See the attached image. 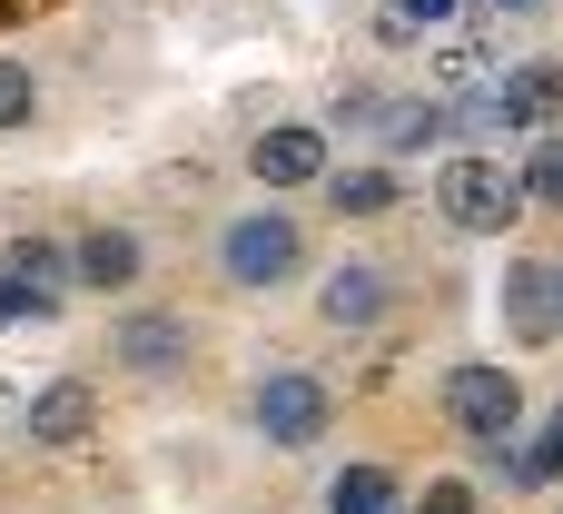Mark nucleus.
I'll return each instance as SVG.
<instances>
[{
	"mask_svg": "<svg viewBox=\"0 0 563 514\" xmlns=\"http://www.w3.org/2000/svg\"><path fill=\"white\" fill-rule=\"evenodd\" d=\"M445 416H455V436L475 446V466L485 475H515V436H525V386H515V367H455L445 376Z\"/></svg>",
	"mask_w": 563,
	"mask_h": 514,
	"instance_id": "obj_1",
	"label": "nucleus"
},
{
	"mask_svg": "<svg viewBox=\"0 0 563 514\" xmlns=\"http://www.w3.org/2000/svg\"><path fill=\"white\" fill-rule=\"evenodd\" d=\"M218 267H228V287L267 297V287H287V277L307 267V228H297L287 208H247V218H228V238H218Z\"/></svg>",
	"mask_w": 563,
	"mask_h": 514,
	"instance_id": "obj_2",
	"label": "nucleus"
},
{
	"mask_svg": "<svg viewBox=\"0 0 563 514\" xmlns=\"http://www.w3.org/2000/svg\"><path fill=\"white\" fill-rule=\"evenodd\" d=\"M435 208H445V228H465V238H505V228L525 218V178H515L505 158H455V168L435 178Z\"/></svg>",
	"mask_w": 563,
	"mask_h": 514,
	"instance_id": "obj_3",
	"label": "nucleus"
},
{
	"mask_svg": "<svg viewBox=\"0 0 563 514\" xmlns=\"http://www.w3.org/2000/svg\"><path fill=\"white\" fill-rule=\"evenodd\" d=\"M465 119H475V129H554L563 119V69H505Z\"/></svg>",
	"mask_w": 563,
	"mask_h": 514,
	"instance_id": "obj_4",
	"label": "nucleus"
},
{
	"mask_svg": "<svg viewBox=\"0 0 563 514\" xmlns=\"http://www.w3.org/2000/svg\"><path fill=\"white\" fill-rule=\"evenodd\" d=\"M257 436H267V446H317V436H327V386L297 376V367H277V376L257 386Z\"/></svg>",
	"mask_w": 563,
	"mask_h": 514,
	"instance_id": "obj_5",
	"label": "nucleus"
},
{
	"mask_svg": "<svg viewBox=\"0 0 563 514\" xmlns=\"http://www.w3.org/2000/svg\"><path fill=\"white\" fill-rule=\"evenodd\" d=\"M247 168H257L267 188H317V178H327V129L277 119V129H257V139H247Z\"/></svg>",
	"mask_w": 563,
	"mask_h": 514,
	"instance_id": "obj_6",
	"label": "nucleus"
},
{
	"mask_svg": "<svg viewBox=\"0 0 563 514\" xmlns=\"http://www.w3.org/2000/svg\"><path fill=\"white\" fill-rule=\"evenodd\" d=\"M188 347H198V337H188V317H119V327H109V367H129V376H148V386H158V376H178V367H188Z\"/></svg>",
	"mask_w": 563,
	"mask_h": 514,
	"instance_id": "obj_7",
	"label": "nucleus"
},
{
	"mask_svg": "<svg viewBox=\"0 0 563 514\" xmlns=\"http://www.w3.org/2000/svg\"><path fill=\"white\" fill-rule=\"evenodd\" d=\"M30 446H49V456H69V446H89V426H99V396H89V376H49L40 396H30Z\"/></svg>",
	"mask_w": 563,
	"mask_h": 514,
	"instance_id": "obj_8",
	"label": "nucleus"
},
{
	"mask_svg": "<svg viewBox=\"0 0 563 514\" xmlns=\"http://www.w3.org/2000/svg\"><path fill=\"white\" fill-rule=\"evenodd\" d=\"M505 327H515L525 347H554L563 337V277L554 267H534V258L505 267Z\"/></svg>",
	"mask_w": 563,
	"mask_h": 514,
	"instance_id": "obj_9",
	"label": "nucleus"
},
{
	"mask_svg": "<svg viewBox=\"0 0 563 514\" xmlns=\"http://www.w3.org/2000/svg\"><path fill=\"white\" fill-rule=\"evenodd\" d=\"M386 297H396V277H386L376 258H346V267H327L317 317H327V327H376V317H386Z\"/></svg>",
	"mask_w": 563,
	"mask_h": 514,
	"instance_id": "obj_10",
	"label": "nucleus"
},
{
	"mask_svg": "<svg viewBox=\"0 0 563 514\" xmlns=\"http://www.w3.org/2000/svg\"><path fill=\"white\" fill-rule=\"evenodd\" d=\"M0 277H10V297H20L30 317H49V307L69 297V258L40 248V238H10V248H0Z\"/></svg>",
	"mask_w": 563,
	"mask_h": 514,
	"instance_id": "obj_11",
	"label": "nucleus"
},
{
	"mask_svg": "<svg viewBox=\"0 0 563 514\" xmlns=\"http://www.w3.org/2000/svg\"><path fill=\"white\" fill-rule=\"evenodd\" d=\"M139 267H148V248L129 228H89L69 248V287H139Z\"/></svg>",
	"mask_w": 563,
	"mask_h": 514,
	"instance_id": "obj_12",
	"label": "nucleus"
},
{
	"mask_svg": "<svg viewBox=\"0 0 563 514\" xmlns=\"http://www.w3.org/2000/svg\"><path fill=\"white\" fill-rule=\"evenodd\" d=\"M515 178H525V208H563V129H534Z\"/></svg>",
	"mask_w": 563,
	"mask_h": 514,
	"instance_id": "obj_13",
	"label": "nucleus"
},
{
	"mask_svg": "<svg viewBox=\"0 0 563 514\" xmlns=\"http://www.w3.org/2000/svg\"><path fill=\"white\" fill-rule=\"evenodd\" d=\"M327 198H336V218H386V208H396V178H386V168H336Z\"/></svg>",
	"mask_w": 563,
	"mask_h": 514,
	"instance_id": "obj_14",
	"label": "nucleus"
},
{
	"mask_svg": "<svg viewBox=\"0 0 563 514\" xmlns=\"http://www.w3.org/2000/svg\"><path fill=\"white\" fill-rule=\"evenodd\" d=\"M327 514H406V505H396V485H386L376 466H346L336 495H327Z\"/></svg>",
	"mask_w": 563,
	"mask_h": 514,
	"instance_id": "obj_15",
	"label": "nucleus"
},
{
	"mask_svg": "<svg viewBox=\"0 0 563 514\" xmlns=\"http://www.w3.org/2000/svg\"><path fill=\"white\" fill-rule=\"evenodd\" d=\"M30 119H40V79H30V59H0V139Z\"/></svg>",
	"mask_w": 563,
	"mask_h": 514,
	"instance_id": "obj_16",
	"label": "nucleus"
},
{
	"mask_svg": "<svg viewBox=\"0 0 563 514\" xmlns=\"http://www.w3.org/2000/svg\"><path fill=\"white\" fill-rule=\"evenodd\" d=\"M515 475H525V485H544V475H563V406L544 416V436H534V446L515 456Z\"/></svg>",
	"mask_w": 563,
	"mask_h": 514,
	"instance_id": "obj_17",
	"label": "nucleus"
},
{
	"mask_svg": "<svg viewBox=\"0 0 563 514\" xmlns=\"http://www.w3.org/2000/svg\"><path fill=\"white\" fill-rule=\"evenodd\" d=\"M416 514H475V485L445 475V485H426V505H416Z\"/></svg>",
	"mask_w": 563,
	"mask_h": 514,
	"instance_id": "obj_18",
	"label": "nucleus"
},
{
	"mask_svg": "<svg viewBox=\"0 0 563 514\" xmlns=\"http://www.w3.org/2000/svg\"><path fill=\"white\" fill-rule=\"evenodd\" d=\"M406 20H455V0H406Z\"/></svg>",
	"mask_w": 563,
	"mask_h": 514,
	"instance_id": "obj_19",
	"label": "nucleus"
},
{
	"mask_svg": "<svg viewBox=\"0 0 563 514\" xmlns=\"http://www.w3.org/2000/svg\"><path fill=\"white\" fill-rule=\"evenodd\" d=\"M495 10H544V0H495Z\"/></svg>",
	"mask_w": 563,
	"mask_h": 514,
	"instance_id": "obj_20",
	"label": "nucleus"
},
{
	"mask_svg": "<svg viewBox=\"0 0 563 514\" xmlns=\"http://www.w3.org/2000/svg\"><path fill=\"white\" fill-rule=\"evenodd\" d=\"M554 277H563V267H554Z\"/></svg>",
	"mask_w": 563,
	"mask_h": 514,
	"instance_id": "obj_21",
	"label": "nucleus"
}]
</instances>
